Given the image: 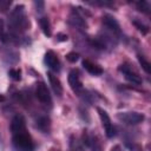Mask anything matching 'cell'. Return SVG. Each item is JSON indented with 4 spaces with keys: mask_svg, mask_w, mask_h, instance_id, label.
Returning a JSON list of instances; mask_svg holds the SVG:
<instances>
[{
    "mask_svg": "<svg viewBox=\"0 0 151 151\" xmlns=\"http://www.w3.org/2000/svg\"><path fill=\"white\" fill-rule=\"evenodd\" d=\"M71 19H72V21L76 24V25H78V26H81V27H85L86 28V22H85V20L81 18V15L77 12V11H73L72 12V14H71Z\"/></svg>",
    "mask_w": 151,
    "mask_h": 151,
    "instance_id": "15",
    "label": "cell"
},
{
    "mask_svg": "<svg viewBox=\"0 0 151 151\" xmlns=\"http://www.w3.org/2000/svg\"><path fill=\"white\" fill-rule=\"evenodd\" d=\"M34 5H35L38 12H42V9H44V2L42 1H35Z\"/></svg>",
    "mask_w": 151,
    "mask_h": 151,
    "instance_id": "22",
    "label": "cell"
},
{
    "mask_svg": "<svg viewBox=\"0 0 151 151\" xmlns=\"http://www.w3.org/2000/svg\"><path fill=\"white\" fill-rule=\"evenodd\" d=\"M47 77H48V80H50V84H51V86H52L53 92H54L58 97H61V94H63V85H61L60 79H59L57 76H54L53 73H51V72L47 73Z\"/></svg>",
    "mask_w": 151,
    "mask_h": 151,
    "instance_id": "12",
    "label": "cell"
},
{
    "mask_svg": "<svg viewBox=\"0 0 151 151\" xmlns=\"http://www.w3.org/2000/svg\"><path fill=\"white\" fill-rule=\"evenodd\" d=\"M103 25L105 27H107L110 31H112L113 33H117V34H120V26H119V22L110 14H105L103 15Z\"/></svg>",
    "mask_w": 151,
    "mask_h": 151,
    "instance_id": "9",
    "label": "cell"
},
{
    "mask_svg": "<svg viewBox=\"0 0 151 151\" xmlns=\"http://www.w3.org/2000/svg\"><path fill=\"white\" fill-rule=\"evenodd\" d=\"M35 97H37L38 100H39L40 103H42L44 105L51 106V104H52V98H51L50 91H48L47 86L45 85V83L40 81V83L37 84V86H35Z\"/></svg>",
    "mask_w": 151,
    "mask_h": 151,
    "instance_id": "5",
    "label": "cell"
},
{
    "mask_svg": "<svg viewBox=\"0 0 151 151\" xmlns=\"http://www.w3.org/2000/svg\"><path fill=\"white\" fill-rule=\"evenodd\" d=\"M132 24L136 26V28L143 34V35H146L147 33H149V27L144 24V22H142V21H139V20H132Z\"/></svg>",
    "mask_w": 151,
    "mask_h": 151,
    "instance_id": "17",
    "label": "cell"
},
{
    "mask_svg": "<svg viewBox=\"0 0 151 151\" xmlns=\"http://www.w3.org/2000/svg\"><path fill=\"white\" fill-rule=\"evenodd\" d=\"M12 142H13L14 147L17 150H19V151H32L34 149V144H33L32 137L27 132V130L13 133Z\"/></svg>",
    "mask_w": 151,
    "mask_h": 151,
    "instance_id": "2",
    "label": "cell"
},
{
    "mask_svg": "<svg viewBox=\"0 0 151 151\" xmlns=\"http://www.w3.org/2000/svg\"><path fill=\"white\" fill-rule=\"evenodd\" d=\"M137 59H138V61H139L142 68L144 70V72L147 73V74H150V72H151V65H150V63L145 59V57L142 55V54H138V55H137Z\"/></svg>",
    "mask_w": 151,
    "mask_h": 151,
    "instance_id": "16",
    "label": "cell"
},
{
    "mask_svg": "<svg viewBox=\"0 0 151 151\" xmlns=\"http://www.w3.org/2000/svg\"><path fill=\"white\" fill-rule=\"evenodd\" d=\"M11 26L12 28L17 31H26L29 26L28 19L25 14V6L24 5H18L14 7V9L11 13Z\"/></svg>",
    "mask_w": 151,
    "mask_h": 151,
    "instance_id": "1",
    "label": "cell"
},
{
    "mask_svg": "<svg viewBox=\"0 0 151 151\" xmlns=\"http://www.w3.org/2000/svg\"><path fill=\"white\" fill-rule=\"evenodd\" d=\"M37 127L39 130H41L42 132L48 133V131L51 129V120H50V118L48 117H45V116L38 118V120H37Z\"/></svg>",
    "mask_w": 151,
    "mask_h": 151,
    "instance_id": "13",
    "label": "cell"
},
{
    "mask_svg": "<svg viewBox=\"0 0 151 151\" xmlns=\"http://www.w3.org/2000/svg\"><path fill=\"white\" fill-rule=\"evenodd\" d=\"M81 65H83V67L90 73V74H92V76H100V74H103V68L98 65V64H96V63H93V61H91V60H88V59H84L83 60V63H81Z\"/></svg>",
    "mask_w": 151,
    "mask_h": 151,
    "instance_id": "11",
    "label": "cell"
},
{
    "mask_svg": "<svg viewBox=\"0 0 151 151\" xmlns=\"http://www.w3.org/2000/svg\"><path fill=\"white\" fill-rule=\"evenodd\" d=\"M136 6H137V9L139 12H143L145 14H149V12H150V5H149V2H146V1H138V2H136Z\"/></svg>",
    "mask_w": 151,
    "mask_h": 151,
    "instance_id": "18",
    "label": "cell"
},
{
    "mask_svg": "<svg viewBox=\"0 0 151 151\" xmlns=\"http://www.w3.org/2000/svg\"><path fill=\"white\" fill-rule=\"evenodd\" d=\"M5 100V96L4 94H0V101H4Z\"/></svg>",
    "mask_w": 151,
    "mask_h": 151,
    "instance_id": "26",
    "label": "cell"
},
{
    "mask_svg": "<svg viewBox=\"0 0 151 151\" xmlns=\"http://www.w3.org/2000/svg\"><path fill=\"white\" fill-rule=\"evenodd\" d=\"M57 38H58L59 41H67V39H68V37L66 34H63V33H58Z\"/></svg>",
    "mask_w": 151,
    "mask_h": 151,
    "instance_id": "24",
    "label": "cell"
},
{
    "mask_svg": "<svg viewBox=\"0 0 151 151\" xmlns=\"http://www.w3.org/2000/svg\"><path fill=\"white\" fill-rule=\"evenodd\" d=\"M8 76H9L13 80L18 81V80L21 79V71L18 70V68H11V70L8 71Z\"/></svg>",
    "mask_w": 151,
    "mask_h": 151,
    "instance_id": "20",
    "label": "cell"
},
{
    "mask_svg": "<svg viewBox=\"0 0 151 151\" xmlns=\"http://www.w3.org/2000/svg\"><path fill=\"white\" fill-rule=\"evenodd\" d=\"M68 84L72 88V91L77 94H80L83 92V84H81V80L79 78V73L78 71H71L70 74H68Z\"/></svg>",
    "mask_w": 151,
    "mask_h": 151,
    "instance_id": "7",
    "label": "cell"
},
{
    "mask_svg": "<svg viewBox=\"0 0 151 151\" xmlns=\"http://www.w3.org/2000/svg\"><path fill=\"white\" fill-rule=\"evenodd\" d=\"M11 130H12V133H17V132L26 130V120L24 116L17 114L13 117L12 123H11Z\"/></svg>",
    "mask_w": 151,
    "mask_h": 151,
    "instance_id": "10",
    "label": "cell"
},
{
    "mask_svg": "<svg viewBox=\"0 0 151 151\" xmlns=\"http://www.w3.org/2000/svg\"><path fill=\"white\" fill-rule=\"evenodd\" d=\"M66 59L70 61V63H76L78 59H79V54L76 53V52H70L66 54Z\"/></svg>",
    "mask_w": 151,
    "mask_h": 151,
    "instance_id": "21",
    "label": "cell"
},
{
    "mask_svg": "<svg viewBox=\"0 0 151 151\" xmlns=\"http://www.w3.org/2000/svg\"><path fill=\"white\" fill-rule=\"evenodd\" d=\"M11 5V1H0V9L1 11H5V9H7V7Z\"/></svg>",
    "mask_w": 151,
    "mask_h": 151,
    "instance_id": "23",
    "label": "cell"
},
{
    "mask_svg": "<svg viewBox=\"0 0 151 151\" xmlns=\"http://www.w3.org/2000/svg\"><path fill=\"white\" fill-rule=\"evenodd\" d=\"M39 25H40V28L42 31V33L46 35V37H51V24L48 21L47 18H40L39 19Z\"/></svg>",
    "mask_w": 151,
    "mask_h": 151,
    "instance_id": "14",
    "label": "cell"
},
{
    "mask_svg": "<svg viewBox=\"0 0 151 151\" xmlns=\"http://www.w3.org/2000/svg\"><path fill=\"white\" fill-rule=\"evenodd\" d=\"M111 151H124V150L120 147V145H113L111 147Z\"/></svg>",
    "mask_w": 151,
    "mask_h": 151,
    "instance_id": "25",
    "label": "cell"
},
{
    "mask_svg": "<svg viewBox=\"0 0 151 151\" xmlns=\"http://www.w3.org/2000/svg\"><path fill=\"white\" fill-rule=\"evenodd\" d=\"M44 61L45 64L53 71L58 72L60 70V63H59V59L57 57V54L53 52V51H47L45 53V58H44Z\"/></svg>",
    "mask_w": 151,
    "mask_h": 151,
    "instance_id": "8",
    "label": "cell"
},
{
    "mask_svg": "<svg viewBox=\"0 0 151 151\" xmlns=\"http://www.w3.org/2000/svg\"><path fill=\"white\" fill-rule=\"evenodd\" d=\"M0 40L2 42H6L8 40V35H7V32L5 28V22L2 19H0Z\"/></svg>",
    "mask_w": 151,
    "mask_h": 151,
    "instance_id": "19",
    "label": "cell"
},
{
    "mask_svg": "<svg viewBox=\"0 0 151 151\" xmlns=\"http://www.w3.org/2000/svg\"><path fill=\"white\" fill-rule=\"evenodd\" d=\"M50 151H58V150H55V149H51Z\"/></svg>",
    "mask_w": 151,
    "mask_h": 151,
    "instance_id": "27",
    "label": "cell"
},
{
    "mask_svg": "<svg viewBox=\"0 0 151 151\" xmlns=\"http://www.w3.org/2000/svg\"><path fill=\"white\" fill-rule=\"evenodd\" d=\"M118 70H119V72L123 73V76L125 77V79H126L127 81H130V83H132V84H134V85H140V84L143 83V80H142V78L138 76V73L134 72L133 70H131L127 65L123 64V65H120V66L118 67Z\"/></svg>",
    "mask_w": 151,
    "mask_h": 151,
    "instance_id": "6",
    "label": "cell"
},
{
    "mask_svg": "<svg viewBox=\"0 0 151 151\" xmlns=\"http://www.w3.org/2000/svg\"><path fill=\"white\" fill-rule=\"evenodd\" d=\"M97 111H98V114L100 117V120H101V124H103V127L105 130V133H106V137L107 138H113L114 134H116V130L112 125V122H111V118L110 116L107 114V112L100 107H97Z\"/></svg>",
    "mask_w": 151,
    "mask_h": 151,
    "instance_id": "4",
    "label": "cell"
},
{
    "mask_svg": "<svg viewBox=\"0 0 151 151\" xmlns=\"http://www.w3.org/2000/svg\"><path fill=\"white\" fill-rule=\"evenodd\" d=\"M117 118L127 124V125H137L139 123H142L145 119V116L143 113L136 112V111H127V112H120L117 114Z\"/></svg>",
    "mask_w": 151,
    "mask_h": 151,
    "instance_id": "3",
    "label": "cell"
}]
</instances>
